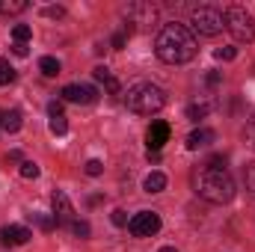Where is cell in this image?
Instances as JSON below:
<instances>
[{"label": "cell", "instance_id": "obj_1", "mask_svg": "<svg viewBox=\"0 0 255 252\" xmlns=\"http://www.w3.org/2000/svg\"><path fill=\"white\" fill-rule=\"evenodd\" d=\"M196 36L190 33L187 24H166L157 39H154V54L157 60L166 65H181V63H190L196 57Z\"/></svg>", "mask_w": 255, "mask_h": 252}, {"label": "cell", "instance_id": "obj_2", "mask_svg": "<svg viewBox=\"0 0 255 252\" xmlns=\"http://www.w3.org/2000/svg\"><path fill=\"white\" fill-rule=\"evenodd\" d=\"M193 187L211 205H226L235 199V178L223 166H208V163L199 166L193 175Z\"/></svg>", "mask_w": 255, "mask_h": 252}, {"label": "cell", "instance_id": "obj_3", "mask_svg": "<svg viewBox=\"0 0 255 252\" xmlns=\"http://www.w3.org/2000/svg\"><path fill=\"white\" fill-rule=\"evenodd\" d=\"M125 104L128 110H133L139 116H151L166 107V92L157 83H133L125 92Z\"/></svg>", "mask_w": 255, "mask_h": 252}, {"label": "cell", "instance_id": "obj_4", "mask_svg": "<svg viewBox=\"0 0 255 252\" xmlns=\"http://www.w3.org/2000/svg\"><path fill=\"white\" fill-rule=\"evenodd\" d=\"M226 30L235 36V42H253L255 39V18L244 6H232L226 9Z\"/></svg>", "mask_w": 255, "mask_h": 252}, {"label": "cell", "instance_id": "obj_5", "mask_svg": "<svg viewBox=\"0 0 255 252\" xmlns=\"http://www.w3.org/2000/svg\"><path fill=\"white\" fill-rule=\"evenodd\" d=\"M190 24H193V30L202 33V36H217V33H223L226 18H223V12L217 6H199V9H193Z\"/></svg>", "mask_w": 255, "mask_h": 252}, {"label": "cell", "instance_id": "obj_6", "mask_svg": "<svg viewBox=\"0 0 255 252\" xmlns=\"http://www.w3.org/2000/svg\"><path fill=\"white\" fill-rule=\"evenodd\" d=\"M128 232L133 238H151V235L160 232V217L154 211H139L128 220Z\"/></svg>", "mask_w": 255, "mask_h": 252}, {"label": "cell", "instance_id": "obj_7", "mask_svg": "<svg viewBox=\"0 0 255 252\" xmlns=\"http://www.w3.org/2000/svg\"><path fill=\"white\" fill-rule=\"evenodd\" d=\"M63 101H74V104H95L98 101V89L86 86V83H68L63 86Z\"/></svg>", "mask_w": 255, "mask_h": 252}, {"label": "cell", "instance_id": "obj_8", "mask_svg": "<svg viewBox=\"0 0 255 252\" xmlns=\"http://www.w3.org/2000/svg\"><path fill=\"white\" fill-rule=\"evenodd\" d=\"M51 205H54V220H57V226H71V223H74V205H71V199L65 196L63 190H57V193L51 196Z\"/></svg>", "mask_w": 255, "mask_h": 252}, {"label": "cell", "instance_id": "obj_9", "mask_svg": "<svg viewBox=\"0 0 255 252\" xmlns=\"http://www.w3.org/2000/svg\"><path fill=\"white\" fill-rule=\"evenodd\" d=\"M33 238V232L27 226H3L0 229V244L3 247H24Z\"/></svg>", "mask_w": 255, "mask_h": 252}, {"label": "cell", "instance_id": "obj_10", "mask_svg": "<svg viewBox=\"0 0 255 252\" xmlns=\"http://www.w3.org/2000/svg\"><path fill=\"white\" fill-rule=\"evenodd\" d=\"M166 139H169V125H166V122H151V127H148V133H145L148 151H160Z\"/></svg>", "mask_w": 255, "mask_h": 252}, {"label": "cell", "instance_id": "obj_11", "mask_svg": "<svg viewBox=\"0 0 255 252\" xmlns=\"http://www.w3.org/2000/svg\"><path fill=\"white\" fill-rule=\"evenodd\" d=\"M211 110H217V98H214V95H208V98H202V101H193L190 107H187V119L199 122V119H205Z\"/></svg>", "mask_w": 255, "mask_h": 252}, {"label": "cell", "instance_id": "obj_12", "mask_svg": "<svg viewBox=\"0 0 255 252\" xmlns=\"http://www.w3.org/2000/svg\"><path fill=\"white\" fill-rule=\"evenodd\" d=\"M214 139H217V133H214L211 127H199V130H193L190 136H187V148H190V151L208 148V145H211Z\"/></svg>", "mask_w": 255, "mask_h": 252}, {"label": "cell", "instance_id": "obj_13", "mask_svg": "<svg viewBox=\"0 0 255 252\" xmlns=\"http://www.w3.org/2000/svg\"><path fill=\"white\" fill-rule=\"evenodd\" d=\"M92 74H95V80H101L113 95H119V83H116V77L110 74V68H107V65H95V71H92Z\"/></svg>", "mask_w": 255, "mask_h": 252}, {"label": "cell", "instance_id": "obj_14", "mask_svg": "<svg viewBox=\"0 0 255 252\" xmlns=\"http://www.w3.org/2000/svg\"><path fill=\"white\" fill-rule=\"evenodd\" d=\"M0 127H3L6 133H18V130H21V113H18V110H6V113L0 116Z\"/></svg>", "mask_w": 255, "mask_h": 252}, {"label": "cell", "instance_id": "obj_15", "mask_svg": "<svg viewBox=\"0 0 255 252\" xmlns=\"http://www.w3.org/2000/svg\"><path fill=\"white\" fill-rule=\"evenodd\" d=\"M163 187H166V175H163V172H151V175L142 181V190H145V193H160Z\"/></svg>", "mask_w": 255, "mask_h": 252}, {"label": "cell", "instance_id": "obj_16", "mask_svg": "<svg viewBox=\"0 0 255 252\" xmlns=\"http://www.w3.org/2000/svg\"><path fill=\"white\" fill-rule=\"evenodd\" d=\"M60 68H63V65H60V60H54V57H42V60H39V71H42L45 77H57Z\"/></svg>", "mask_w": 255, "mask_h": 252}, {"label": "cell", "instance_id": "obj_17", "mask_svg": "<svg viewBox=\"0 0 255 252\" xmlns=\"http://www.w3.org/2000/svg\"><path fill=\"white\" fill-rule=\"evenodd\" d=\"M51 133H54V136H65V133H68V122H65L63 113H54V116H51Z\"/></svg>", "mask_w": 255, "mask_h": 252}, {"label": "cell", "instance_id": "obj_18", "mask_svg": "<svg viewBox=\"0 0 255 252\" xmlns=\"http://www.w3.org/2000/svg\"><path fill=\"white\" fill-rule=\"evenodd\" d=\"M15 83V68L9 65V60H0V86Z\"/></svg>", "mask_w": 255, "mask_h": 252}, {"label": "cell", "instance_id": "obj_19", "mask_svg": "<svg viewBox=\"0 0 255 252\" xmlns=\"http://www.w3.org/2000/svg\"><path fill=\"white\" fill-rule=\"evenodd\" d=\"M30 36H33V30H30L27 24H15V27H12V39H15V42L27 45V39H30Z\"/></svg>", "mask_w": 255, "mask_h": 252}, {"label": "cell", "instance_id": "obj_20", "mask_svg": "<svg viewBox=\"0 0 255 252\" xmlns=\"http://www.w3.org/2000/svg\"><path fill=\"white\" fill-rule=\"evenodd\" d=\"M71 232H74V238H80V241L92 235V229H89V223H86V220H74V223H71Z\"/></svg>", "mask_w": 255, "mask_h": 252}, {"label": "cell", "instance_id": "obj_21", "mask_svg": "<svg viewBox=\"0 0 255 252\" xmlns=\"http://www.w3.org/2000/svg\"><path fill=\"white\" fill-rule=\"evenodd\" d=\"M238 57V48H217L214 51V60H220V63H232Z\"/></svg>", "mask_w": 255, "mask_h": 252}, {"label": "cell", "instance_id": "obj_22", "mask_svg": "<svg viewBox=\"0 0 255 252\" xmlns=\"http://www.w3.org/2000/svg\"><path fill=\"white\" fill-rule=\"evenodd\" d=\"M33 220H36V226H39L42 232H51V229L57 226V220H54V217H48V214H33Z\"/></svg>", "mask_w": 255, "mask_h": 252}, {"label": "cell", "instance_id": "obj_23", "mask_svg": "<svg viewBox=\"0 0 255 252\" xmlns=\"http://www.w3.org/2000/svg\"><path fill=\"white\" fill-rule=\"evenodd\" d=\"M101 172H104V163H101L98 157H92V160H86V175H89V178H98Z\"/></svg>", "mask_w": 255, "mask_h": 252}, {"label": "cell", "instance_id": "obj_24", "mask_svg": "<svg viewBox=\"0 0 255 252\" xmlns=\"http://www.w3.org/2000/svg\"><path fill=\"white\" fill-rule=\"evenodd\" d=\"M21 178H39V166L33 160H24L21 163Z\"/></svg>", "mask_w": 255, "mask_h": 252}, {"label": "cell", "instance_id": "obj_25", "mask_svg": "<svg viewBox=\"0 0 255 252\" xmlns=\"http://www.w3.org/2000/svg\"><path fill=\"white\" fill-rule=\"evenodd\" d=\"M244 181H247V190L255 193V163H250V166L244 169Z\"/></svg>", "mask_w": 255, "mask_h": 252}, {"label": "cell", "instance_id": "obj_26", "mask_svg": "<svg viewBox=\"0 0 255 252\" xmlns=\"http://www.w3.org/2000/svg\"><path fill=\"white\" fill-rule=\"evenodd\" d=\"M110 220H113V226H119V229H125L128 226V214L122 211V208H116V211L110 214Z\"/></svg>", "mask_w": 255, "mask_h": 252}, {"label": "cell", "instance_id": "obj_27", "mask_svg": "<svg viewBox=\"0 0 255 252\" xmlns=\"http://www.w3.org/2000/svg\"><path fill=\"white\" fill-rule=\"evenodd\" d=\"M27 3L24 0H15V3H3V12H24Z\"/></svg>", "mask_w": 255, "mask_h": 252}, {"label": "cell", "instance_id": "obj_28", "mask_svg": "<svg viewBox=\"0 0 255 252\" xmlns=\"http://www.w3.org/2000/svg\"><path fill=\"white\" fill-rule=\"evenodd\" d=\"M220 80H223V74H220V71H208V74H205V83H208L211 89H214V86H220Z\"/></svg>", "mask_w": 255, "mask_h": 252}, {"label": "cell", "instance_id": "obj_29", "mask_svg": "<svg viewBox=\"0 0 255 252\" xmlns=\"http://www.w3.org/2000/svg\"><path fill=\"white\" fill-rule=\"evenodd\" d=\"M45 15H48V18H63L65 9H63V6H48V9H45Z\"/></svg>", "mask_w": 255, "mask_h": 252}, {"label": "cell", "instance_id": "obj_30", "mask_svg": "<svg viewBox=\"0 0 255 252\" xmlns=\"http://www.w3.org/2000/svg\"><path fill=\"white\" fill-rule=\"evenodd\" d=\"M12 54H15V57H27V54H30V48H27V45H21V42H15V45H12Z\"/></svg>", "mask_w": 255, "mask_h": 252}, {"label": "cell", "instance_id": "obj_31", "mask_svg": "<svg viewBox=\"0 0 255 252\" xmlns=\"http://www.w3.org/2000/svg\"><path fill=\"white\" fill-rule=\"evenodd\" d=\"M48 113H51V116H54V113H63V104H60V101H51V104H48Z\"/></svg>", "mask_w": 255, "mask_h": 252}, {"label": "cell", "instance_id": "obj_32", "mask_svg": "<svg viewBox=\"0 0 255 252\" xmlns=\"http://www.w3.org/2000/svg\"><path fill=\"white\" fill-rule=\"evenodd\" d=\"M160 252H178V250H175V247H163Z\"/></svg>", "mask_w": 255, "mask_h": 252}, {"label": "cell", "instance_id": "obj_33", "mask_svg": "<svg viewBox=\"0 0 255 252\" xmlns=\"http://www.w3.org/2000/svg\"><path fill=\"white\" fill-rule=\"evenodd\" d=\"M0 12H3V3H0Z\"/></svg>", "mask_w": 255, "mask_h": 252}]
</instances>
